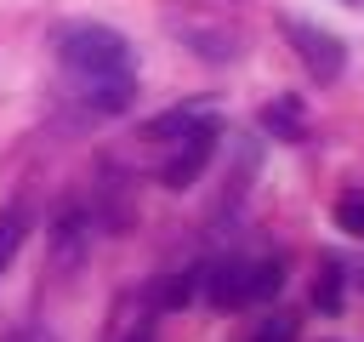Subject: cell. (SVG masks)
<instances>
[{"instance_id": "cell-6", "label": "cell", "mask_w": 364, "mask_h": 342, "mask_svg": "<svg viewBox=\"0 0 364 342\" xmlns=\"http://www.w3.org/2000/svg\"><path fill=\"white\" fill-rule=\"evenodd\" d=\"M176 28H182V40L199 51V57H210V63H228V57H239V34L233 28H222V23H205V17H171Z\"/></svg>"}, {"instance_id": "cell-11", "label": "cell", "mask_w": 364, "mask_h": 342, "mask_svg": "<svg viewBox=\"0 0 364 342\" xmlns=\"http://www.w3.org/2000/svg\"><path fill=\"white\" fill-rule=\"evenodd\" d=\"M262 120H267L273 131H284L290 142L301 137V114H296V103H273V108H262Z\"/></svg>"}, {"instance_id": "cell-13", "label": "cell", "mask_w": 364, "mask_h": 342, "mask_svg": "<svg viewBox=\"0 0 364 342\" xmlns=\"http://www.w3.org/2000/svg\"><path fill=\"white\" fill-rule=\"evenodd\" d=\"M336 296H341V274H336V268H324V279H318V291H313V302H324V308H336Z\"/></svg>"}, {"instance_id": "cell-3", "label": "cell", "mask_w": 364, "mask_h": 342, "mask_svg": "<svg viewBox=\"0 0 364 342\" xmlns=\"http://www.w3.org/2000/svg\"><path fill=\"white\" fill-rule=\"evenodd\" d=\"M216 137H222V125H216L210 114H205L193 131H182V137H176V154H171L165 171H159V182H165V188H193V177H199V171L210 165V154H216Z\"/></svg>"}, {"instance_id": "cell-4", "label": "cell", "mask_w": 364, "mask_h": 342, "mask_svg": "<svg viewBox=\"0 0 364 342\" xmlns=\"http://www.w3.org/2000/svg\"><path fill=\"white\" fill-rule=\"evenodd\" d=\"M284 34H290V46H296V57L307 63V74H313V80H341L347 51H341V40H336L330 28H313V23L290 17V23H284Z\"/></svg>"}, {"instance_id": "cell-16", "label": "cell", "mask_w": 364, "mask_h": 342, "mask_svg": "<svg viewBox=\"0 0 364 342\" xmlns=\"http://www.w3.org/2000/svg\"><path fill=\"white\" fill-rule=\"evenodd\" d=\"M347 6H364V0H347Z\"/></svg>"}, {"instance_id": "cell-10", "label": "cell", "mask_w": 364, "mask_h": 342, "mask_svg": "<svg viewBox=\"0 0 364 342\" xmlns=\"http://www.w3.org/2000/svg\"><path fill=\"white\" fill-rule=\"evenodd\" d=\"M336 228H347V234L364 239V194H341L336 200Z\"/></svg>"}, {"instance_id": "cell-8", "label": "cell", "mask_w": 364, "mask_h": 342, "mask_svg": "<svg viewBox=\"0 0 364 342\" xmlns=\"http://www.w3.org/2000/svg\"><path fill=\"white\" fill-rule=\"evenodd\" d=\"M23 239H28V205L17 200V205L0 211V274L11 268V256L23 251Z\"/></svg>"}, {"instance_id": "cell-14", "label": "cell", "mask_w": 364, "mask_h": 342, "mask_svg": "<svg viewBox=\"0 0 364 342\" xmlns=\"http://www.w3.org/2000/svg\"><path fill=\"white\" fill-rule=\"evenodd\" d=\"M119 342H154V325H131V331H125Z\"/></svg>"}, {"instance_id": "cell-1", "label": "cell", "mask_w": 364, "mask_h": 342, "mask_svg": "<svg viewBox=\"0 0 364 342\" xmlns=\"http://www.w3.org/2000/svg\"><path fill=\"white\" fill-rule=\"evenodd\" d=\"M57 63L68 80H131V40L108 23H68L57 28Z\"/></svg>"}, {"instance_id": "cell-15", "label": "cell", "mask_w": 364, "mask_h": 342, "mask_svg": "<svg viewBox=\"0 0 364 342\" xmlns=\"http://www.w3.org/2000/svg\"><path fill=\"white\" fill-rule=\"evenodd\" d=\"M6 342H51V336H46V331H11Z\"/></svg>"}, {"instance_id": "cell-5", "label": "cell", "mask_w": 364, "mask_h": 342, "mask_svg": "<svg viewBox=\"0 0 364 342\" xmlns=\"http://www.w3.org/2000/svg\"><path fill=\"white\" fill-rule=\"evenodd\" d=\"M85 245H91V222L80 205H63V217L51 222V268L57 274H74L85 262Z\"/></svg>"}, {"instance_id": "cell-7", "label": "cell", "mask_w": 364, "mask_h": 342, "mask_svg": "<svg viewBox=\"0 0 364 342\" xmlns=\"http://www.w3.org/2000/svg\"><path fill=\"white\" fill-rule=\"evenodd\" d=\"M74 91H80V103H85L91 114H119V108H131V97H136V74H131V80H74Z\"/></svg>"}, {"instance_id": "cell-12", "label": "cell", "mask_w": 364, "mask_h": 342, "mask_svg": "<svg viewBox=\"0 0 364 342\" xmlns=\"http://www.w3.org/2000/svg\"><path fill=\"white\" fill-rule=\"evenodd\" d=\"M290 336H296V319H284V314H279V319H267V325L256 331V342H290Z\"/></svg>"}, {"instance_id": "cell-2", "label": "cell", "mask_w": 364, "mask_h": 342, "mask_svg": "<svg viewBox=\"0 0 364 342\" xmlns=\"http://www.w3.org/2000/svg\"><path fill=\"white\" fill-rule=\"evenodd\" d=\"M284 285V268L279 262H222V268H205V291L216 308H250V302H267L279 296Z\"/></svg>"}, {"instance_id": "cell-9", "label": "cell", "mask_w": 364, "mask_h": 342, "mask_svg": "<svg viewBox=\"0 0 364 342\" xmlns=\"http://www.w3.org/2000/svg\"><path fill=\"white\" fill-rule=\"evenodd\" d=\"M205 114H193V108H171V114H159V120H148V131L142 137H154V142H176L182 131H193Z\"/></svg>"}]
</instances>
